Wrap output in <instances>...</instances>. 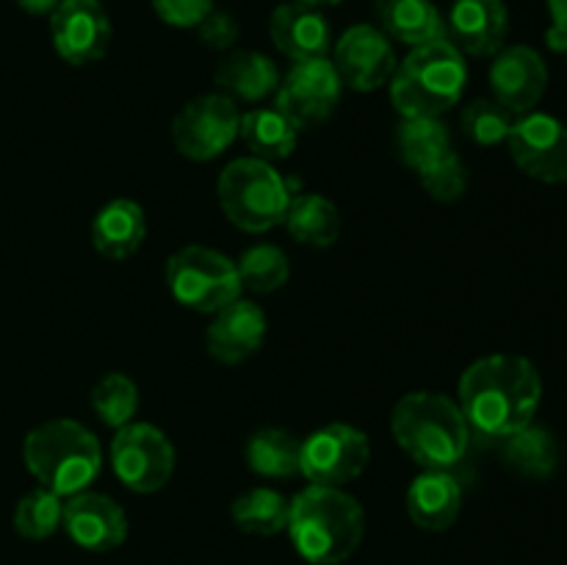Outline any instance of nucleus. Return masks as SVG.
Masks as SVG:
<instances>
[{
  "mask_svg": "<svg viewBox=\"0 0 567 565\" xmlns=\"http://www.w3.org/2000/svg\"><path fill=\"white\" fill-rule=\"evenodd\" d=\"M419 177L426 194L432 199H437V203H454L468 188V170H465V161L454 150L443 155L441 161H435L430 170L421 172Z\"/></svg>",
  "mask_w": 567,
  "mask_h": 565,
  "instance_id": "72a5a7b5",
  "label": "nucleus"
},
{
  "mask_svg": "<svg viewBox=\"0 0 567 565\" xmlns=\"http://www.w3.org/2000/svg\"><path fill=\"white\" fill-rule=\"evenodd\" d=\"M147 236V216L136 199L116 197L97 210L92 222V244L103 258L125 260L138 253Z\"/></svg>",
  "mask_w": 567,
  "mask_h": 565,
  "instance_id": "412c9836",
  "label": "nucleus"
},
{
  "mask_svg": "<svg viewBox=\"0 0 567 565\" xmlns=\"http://www.w3.org/2000/svg\"><path fill=\"white\" fill-rule=\"evenodd\" d=\"M50 39L66 64L83 66L109 53L114 28L100 0H61L50 14Z\"/></svg>",
  "mask_w": 567,
  "mask_h": 565,
  "instance_id": "f8f14e48",
  "label": "nucleus"
},
{
  "mask_svg": "<svg viewBox=\"0 0 567 565\" xmlns=\"http://www.w3.org/2000/svg\"><path fill=\"white\" fill-rule=\"evenodd\" d=\"M551 28L546 31L548 48L557 53H567V0H546Z\"/></svg>",
  "mask_w": 567,
  "mask_h": 565,
  "instance_id": "e433bc0d",
  "label": "nucleus"
},
{
  "mask_svg": "<svg viewBox=\"0 0 567 565\" xmlns=\"http://www.w3.org/2000/svg\"><path fill=\"white\" fill-rule=\"evenodd\" d=\"M22 460L39 485L70 499L97 482L103 471V446L81 421L50 419L28 432Z\"/></svg>",
  "mask_w": 567,
  "mask_h": 565,
  "instance_id": "20e7f679",
  "label": "nucleus"
},
{
  "mask_svg": "<svg viewBox=\"0 0 567 565\" xmlns=\"http://www.w3.org/2000/svg\"><path fill=\"white\" fill-rule=\"evenodd\" d=\"M153 9L166 25L197 28L214 11V0H153Z\"/></svg>",
  "mask_w": 567,
  "mask_h": 565,
  "instance_id": "f704fd0d",
  "label": "nucleus"
},
{
  "mask_svg": "<svg viewBox=\"0 0 567 565\" xmlns=\"http://www.w3.org/2000/svg\"><path fill=\"white\" fill-rule=\"evenodd\" d=\"M216 86L221 94L241 103H260L280 89V70L275 61L255 50H233L216 64Z\"/></svg>",
  "mask_w": 567,
  "mask_h": 565,
  "instance_id": "4be33fe9",
  "label": "nucleus"
},
{
  "mask_svg": "<svg viewBox=\"0 0 567 565\" xmlns=\"http://www.w3.org/2000/svg\"><path fill=\"white\" fill-rule=\"evenodd\" d=\"M332 64L341 75L343 86L354 92H374L391 83L396 72V50L393 42L374 25H352L341 33L332 50Z\"/></svg>",
  "mask_w": 567,
  "mask_h": 565,
  "instance_id": "4468645a",
  "label": "nucleus"
},
{
  "mask_svg": "<svg viewBox=\"0 0 567 565\" xmlns=\"http://www.w3.org/2000/svg\"><path fill=\"white\" fill-rule=\"evenodd\" d=\"M286 530L305 563L341 565L363 543L365 513L343 487L308 485L291 499Z\"/></svg>",
  "mask_w": 567,
  "mask_h": 565,
  "instance_id": "f03ea898",
  "label": "nucleus"
},
{
  "mask_svg": "<svg viewBox=\"0 0 567 565\" xmlns=\"http://www.w3.org/2000/svg\"><path fill=\"white\" fill-rule=\"evenodd\" d=\"M92 410L111 430L131 424L138 410V388L122 371H109L92 388Z\"/></svg>",
  "mask_w": 567,
  "mask_h": 565,
  "instance_id": "c756f323",
  "label": "nucleus"
},
{
  "mask_svg": "<svg viewBox=\"0 0 567 565\" xmlns=\"http://www.w3.org/2000/svg\"><path fill=\"white\" fill-rule=\"evenodd\" d=\"M64 532L75 546L86 552H114L127 537V513L103 493L83 491L64 502Z\"/></svg>",
  "mask_w": 567,
  "mask_h": 565,
  "instance_id": "dca6fc26",
  "label": "nucleus"
},
{
  "mask_svg": "<svg viewBox=\"0 0 567 565\" xmlns=\"http://www.w3.org/2000/svg\"><path fill=\"white\" fill-rule=\"evenodd\" d=\"M266 332H269V319L264 308L238 297L236 302L216 310L214 321L205 330V347L214 360L236 366L264 347Z\"/></svg>",
  "mask_w": 567,
  "mask_h": 565,
  "instance_id": "f3484780",
  "label": "nucleus"
},
{
  "mask_svg": "<svg viewBox=\"0 0 567 565\" xmlns=\"http://www.w3.org/2000/svg\"><path fill=\"white\" fill-rule=\"evenodd\" d=\"M164 275L175 302L188 310H197V314L214 316L225 305L236 302L244 291L236 260L227 258L225 253L203 247V244L177 249L166 260Z\"/></svg>",
  "mask_w": 567,
  "mask_h": 565,
  "instance_id": "0eeeda50",
  "label": "nucleus"
},
{
  "mask_svg": "<svg viewBox=\"0 0 567 565\" xmlns=\"http://www.w3.org/2000/svg\"><path fill=\"white\" fill-rule=\"evenodd\" d=\"M343 81L338 75L332 59L293 61L291 70L280 81L275 103L293 116L299 125H313L332 116L341 103Z\"/></svg>",
  "mask_w": 567,
  "mask_h": 565,
  "instance_id": "ddd939ff",
  "label": "nucleus"
},
{
  "mask_svg": "<svg viewBox=\"0 0 567 565\" xmlns=\"http://www.w3.org/2000/svg\"><path fill=\"white\" fill-rule=\"evenodd\" d=\"M299 452L302 441L288 430L266 427L247 441V465L252 474L266 480H288L299 474Z\"/></svg>",
  "mask_w": 567,
  "mask_h": 565,
  "instance_id": "bb28decb",
  "label": "nucleus"
},
{
  "mask_svg": "<svg viewBox=\"0 0 567 565\" xmlns=\"http://www.w3.org/2000/svg\"><path fill=\"white\" fill-rule=\"evenodd\" d=\"M408 515L419 530L446 532L463 510V485L452 471L424 469L408 487Z\"/></svg>",
  "mask_w": 567,
  "mask_h": 565,
  "instance_id": "aec40b11",
  "label": "nucleus"
},
{
  "mask_svg": "<svg viewBox=\"0 0 567 565\" xmlns=\"http://www.w3.org/2000/svg\"><path fill=\"white\" fill-rule=\"evenodd\" d=\"M61 521H64V499L59 493L48 491V487L39 485L37 491L25 493L17 502L14 530L25 541H44V537L55 535Z\"/></svg>",
  "mask_w": 567,
  "mask_h": 565,
  "instance_id": "2f4dec72",
  "label": "nucleus"
},
{
  "mask_svg": "<svg viewBox=\"0 0 567 565\" xmlns=\"http://www.w3.org/2000/svg\"><path fill=\"white\" fill-rule=\"evenodd\" d=\"M468 83L465 55L449 39L410 48L391 78V103L402 120L443 116L460 103Z\"/></svg>",
  "mask_w": 567,
  "mask_h": 565,
  "instance_id": "39448f33",
  "label": "nucleus"
},
{
  "mask_svg": "<svg viewBox=\"0 0 567 565\" xmlns=\"http://www.w3.org/2000/svg\"><path fill=\"white\" fill-rule=\"evenodd\" d=\"M504 441H507L504 443V460L518 474L543 480V476H551L554 469H557L559 446L551 432L543 430V427L529 424L504 438Z\"/></svg>",
  "mask_w": 567,
  "mask_h": 565,
  "instance_id": "c85d7f7f",
  "label": "nucleus"
},
{
  "mask_svg": "<svg viewBox=\"0 0 567 565\" xmlns=\"http://www.w3.org/2000/svg\"><path fill=\"white\" fill-rule=\"evenodd\" d=\"M216 197L227 219L247 233H269L286 222L291 186L286 177L255 155L236 158L221 170Z\"/></svg>",
  "mask_w": 567,
  "mask_h": 565,
  "instance_id": "423d86ee",
  "label": "nucleus"
},
{
  "mask_svg": "<svg viewBox=\"0 0 567 565\" xmlns=\"http://www.w3.org/2000/svg\"><path fill=\"white\" fill-rule=\"evenodd\" d=\"M241 133V114L227 94H199L172 120V144L188 161H214L233 147Z\"/></svg>",
  "mask_w": 567,
  "mask_h": 565,
  "instance_id": "1a4fd4ad",
  "label": "nucleus"
},
{
  "mask_svg": "<svg viewBox=\"0 0 567 565\" xmlns=\"http://www.w3.org/2000/svg\"><path fill=\"white\" fill-rule=\"evenodd\" d=\"M371 460V441L352 424H324L310 432L299 452V474L310 485L343 487L358 480Z\"/></svg>",
  "mask_w": 567,
  "mask_h": 565,
  "instance_id": "9d476101",
  "label": "nucleus"
},
{
  "mask_svg": "<svg viewBox=\"0 0 567 565\" xmlns=\"http://www.w3.org/2000/svg\"><path fill=\"white\" fill-rule=\"evenodd\" d=\"M396 150L404 166L413 172L430 170L435 161L452 153V136L441 116H413L396 127Z\"/></svg>",
  "mask_w": 567,
  "mask_h": 565,
  "instance_id": "a878e982",
  "label": "nucleus"
},
{
  "mask_svg": "<svg viewBox=\"0 0 567 565\" xmlns=\"http://www.w3.org/2000/svg\"><path fill=\"white\" fill-rule=\"evenodd\" d=\"M518 116L509 114L502 103L496 100H474L460 114V127L465 136L480 147H496V144L507 142L509 131H513Z\"/></svg>",
  "mask_w": 567,
  "mask_h": 565,
  "instance_id": "473e14b6",
  "label": "nucleus"
},
{
  "mask_svg": "<svg viewBox=\"0 0 567 565\" xmlns=\"http://www.w3.org/2000/svg\"><path fill=\"white\" fill-rule=\"evenodd\" d=\"M507 150L524 175L540 183H567V125L551 114H524L515 120Z\"/></svg>",
  "mask_w": 567,
  "mask_h": 565,
  "instance_id": "9b49d317",
  "label": "nucleus"
},
{
  "mask_svg": "<svg viewBox=\"0 0 567 565\" xmlns=\"http://www.w3.org/2000/svg\"><path fill=\"white\" fill-rule=\"evenodd\" d=\"M282 225L299 244L308 247H332L341 236V214L324 194H299L291 197Z\"/></svg>",
  "mask_w": 567,
  "mask_h": 565,
  "instance_id": "393cba45",
  "label": "nucleus"
},
{
  "mask_svg": "<svg viewBox=\"0 0 567 565\" xmlns=\"http://www.w3.org/2000/svg\"><path fill=\"white\" fill-rule=\"evenodd\" d=\"M509 31L504 0H454L446 20V39L463 55H496Z\"/></svg>",
  "mask_w": 567,
  "mask_h": 565,
  "instance_id": "a211bd4d",
  "label": "nucleus"
},
{
  "mask_svg": "<svg viewBox=\"0 0 567 565\" xmlns=\"http://www.w3.org/2000/svg\"><path fill=\"white\" fill-rule=\"evenodd\" d=\"M197 28H199V39H203L205 48L210 50H230L233 44L238 42V33H241V28H238V22L233 20V14H227V11L221 9L210 11Z\"/></svg>",
  "mask_w": 567,
  "mask_h": 565,
  "instance_id": "c9c22d12",
  "label": "nucleus"
},
{
  "mask_svg": "<svg viewBox=\"0 0 567 565\" xmlns=\"http://www.w3.org/2000/svg\"><path fill=\"white\" fill-rule=\"evenodd\" d=\"M565 55H567V53H565Z\"/></svg>",
  "mask_w": 567,
  "mask_h": 565,
  "instance_id": "ea45409f",
  "label": "nucleus"
},
{
  "mask_svg": "<svg viewBox=\"0 0 567 565\" xmlns=\"http://www.w3.org/2000/svg\"><path fill=\"white\" fill-rule=\"evenodd\" d=\"M177 465L169 435L147 421L120 427L111 441V469L133 493H155L166 487Z\"/></svg>",
  "mask_w": 567,
  "mask_h": 565,
  "instance_id": "6e6552de",
  "label": "nucleus"
},
{
  "mask_svg": "<svg viewBox=\"0 0 567 565\" xmlns=\"http://www.w3.org/2000/svg\"><path fill=\"white\" fill-rule=\"evenodd\" d=\"M543 399L537 366L524 355L496 352L474 360L460 377V410L471 430L509 438L535 421Z\"/></svg>",
  "mask_w": 567,
  "mask_h": 565,
  "instance_id": "f257e3e1",
  "label": "nucleus"
},
{
  "mask_svg": "<svg viewBox=\"0 0 567 565\" xmlns=\"http://www.w3.org/2000/svg\"><path fill=\"white\" fill-rule=\"evenodd\" d=\"M291 499L282 496L275 487H252L233 502V524L247 535L271 537L288 526Z\"/></svg>",
  "mask_w": 567,
  "mask_h": 565,
  "instance_id": "cd10ccee",
  "label": "nucleus"
},
{
  "mask_svg": "<svg viewBox=\"0 0 567 565\" xmlns=\"http://www.w3.org/2000/svg\"><path fill=\"white\" fill-rule=\"evenodd\" d=\"M299 131H302V125L275 103L241 114V133L238 136L244 138L255 158L271 164V161H282L293 153Z\"/></svg>",
  "mask_w": 567,
  "mask_h": 565,
  "instance_id": "b1692460",
  "label": "nucleus"
},
{
  "mask_svg": "<svg viewBox=\"0 0 567 565\" xmlns=\"http://www.w3.org/2000/svg\"><path fill=\"white\" fill-rule=\"evenodd\" d=\"M297 3L313 6V9H324V6H338V3H341V0H297Z\"/></svg>",
  "mask_w": 567,
  "mask_h": 565,
  "instance_id": "58836bf2",
  "label": "nucleus"
},
{
  "mask_svg": "<svg viewBox=\"0 0 567 565\" xmlns=\"http://www.w3.org/2000/svg\"><path fill=\"white\" fill-rule=\"evenodd\" d=\"M548 86V66L529 44L502 48L491 64L493 100L513 116L532 114Z\"/></svg>",
  "mask_w": 567,
  "mask_h": 565,
  "instance_id": "2eb2a0df",
  "label": "nucleus"
},
{
  "mask_svg": "<svg viewBox=\"0 0 567 565\" xmlns=\"http://www.w3.org/2000/svg\"><path fill=\"white\" fill-rule=\"evenodd\" d=\"M59 3H61V0H17V6H20L22 11H28V14H33V17H44V14L50 17Z\"/></svg>",
  "mask_w": 567,
  "mask_h": 565,
  "instance_id": "4c0bfd02",
  "label": "nucleus"
},
{
  "mask_svg": "<svg viewBox=\"0 0 567 565\" xmlns=\"http://www.w3.org/2000/svg\"><path fill=\"white\" fill-rule=\"evenodd\" d=\"M269 33L275 48L291 61L321 59L332 48V31L319 9L305 3H282L271 11Z\"/></svg>",
  "mask_w": 567,
  "mask_h": 565,
  "instance_id": "6ab92c4d",
  "label": "nucleus"
},
{
  "mask_svg": "<svg viewBox=\"0 0 567 565\" xmlns=\"http://www.w3.org/2000/svg\"><path fill=\"white\" fill-rule=\"evenodd\" d=\"M391 432L415 465L449 471L465 458L471 424L452 397L437 391H410L393 404Z\"/></svg>",
  "mask_w": 567,
  "mask_h": 565,
  "instance_id": "7ed1b4c3",
  "label": "nucleus"
},
{
  "mask_svg": "<svg viewBox=\"0 0 567 565\" xmlns=\"http://www.w3.org/2000/svg\"><path fill=\"white\" fill-rule=\"evenodd\" d=\"M241 286L255 294H271L282 288L291 277V264L288 255L275 244H255L238 258L236 264Z\"/></svg>",
  "mask_w": 567,
  "mask_h": 565,
  "instance_id": "7c9ffc66",
  "label": "nucleus"
},
{
  "mask_svg": "<svg viewBox=\"0 0 567 565\" xmlns=\"http://www.w3.org/2000/svg\"><path fill=\"white\" fill-rule=\"evenodd\" d=\"M374 14L388 39L410 48L446 39V20L432 0H377Z\"/></svg>",
  "mask_w": 567,
  "mask_h": 565,
  "instance_id": "5701e85b",
  "label": "nucleus"
}]
</instances>
